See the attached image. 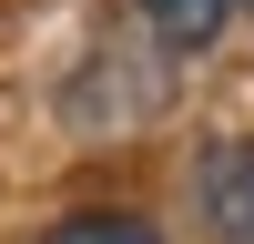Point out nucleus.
Here are the masks:
<instances>
[{"label": "nucleus", "mask_w": 254, "mask_h": 244, "mask_svg": "<svg viewBox=\"0 0 254 244\" xmlns=\"http://www.w3.org/2000/svg\"><path fill=\"white\" fill-rule=\"evenodd\" d=\"M142 10H153V31L173 41V51H193V41L224 31V10H234V0H142Z\"/></svg>", "instance_id": "f03ea898"}, {"label": "nucleus", "mask_w": 254, "mask_h": 244, "mask_svg": "<svg viewBox=\"0 0 254 244\" xmlns=\"http://www.w3.org/2000/svg\"><path fill=\"white\" fill-rule=\"evenodd\" d=\"M193 203H203V224L224 244H254V153L244 142H224V153L193 163Z\"/></svg>", "instance_id": "f257e3e1"}, {"label": "nucleus", "mask_w": 254, "mask_h": 244, "mask_svg": "<svg viewBox=\"0 0 254 244\" xmlns=\"http://www.w3.org/2000/svg\"><path fill=\"white\" fill-rule=\"evenodd\" d=\"M41 244H163L142 214H71V224H51Z\"/></svg>", "instance_id": "7ed1b4c3"}]
</instances>
